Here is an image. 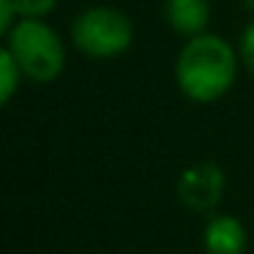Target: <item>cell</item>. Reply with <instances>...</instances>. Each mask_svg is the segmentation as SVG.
<instances>
[{
    "instance_id": "obj_1",
    "label": "cell",
    "mask_w": 254,
    "mask_h": 254,
    "mask_svg": "<svg viewBox=\"0 0 254 254\" xmlns=\"http://www.w3.org/2000/svg\"><path fill=\"white\" fill-rule=\"evenodd\" d=\"M241 52L224 36L205 33L186 39L175 58V82L194 104H213L232 90L241 71Z\"/></svg>"
},
{
    "instance_id": "obj_2",
    "label": "cell",
    "mask_w": 254,
    "mask_h": 254,
    "mask_svg": "<svg viewBox=\"0 0 254 254\" xmlns=\"http://www.w3.org/2000/svg\"><path fill=\"white\" fill-rule=\"evenodd\" d=\"M6 50L30 82H55L66 71V41L47 19H19L6 33Z\"/></svg>"
},
{
    "instance_id": "obj_3",
    "label": "cell",
    "mask_w": 254,
    "mask_h": 254,
    "mask_svg": "<svg viewBox=\"0 0 254 254\" xmlns=\"http://www.w3.org/2000/svg\"><path fill=\"white\" fill-rule=\"evenodd\" d=\"M71 44L93 61H112L131 50L134 22L115 6H88L71 22Z\"/></svg>"
},
{
    "instance_id": "obj_4",
    "label": "cell",
    "mask_w": 254,
    "mask_h": 254,
    "mask_svg": "<svg viewBox=\"0 0 254 254\" xmlns=\"http://www.w3.org/2000/svg\"><path fill=\"white\" fill-rule=\"evenodd\" d=\"M227 191V175L216 161L199 159L183 167L175 181V197L191 213H216Z\"/></svg>"
},
{
    "instance_id": "obj_5",
    "label": "cell",
    "mask_w": 254,
    "mask_h": 254,
    "mask_svg": "<svg viewBox=\"0 0 254 254\" xmlns=\"http://www.w3.org/2000/svg\"><path fill=\"white\" fill-rule=\"evenodd\" d=\"M205 254H243L249 246V232L238 216L210 213L202 227Z\"/></svg>"
},
{
    "instance_id": "obj_6",
    "label": "cell",
    "mask_w": 254,
    "mask_h": 254,
    "mask_svg": "<svg viewBox=\"0 0 254 254\" xmlns=\"http://www.w3.org/2000/svg\"><path fill=\"white\" fill-rule=\"evenodd\" d=\"M164 19L172 33L191 39L208 30L210 3L208 0H164Z\"/></svg>"
},
{
    "instance_id": "obj_7",
    "label": "cell",
    "mask_w": 254,
    "mask_h": 254,
    "mask_svg": "<svg viewBox=\"0 0 254 254\" xmlns=\"http://www.w3.org/2000/svg\"><path fill=\"white\" fill-rule=\"evenodd\" d=\"M22 79H25L22 66L17 63V58H14L11 52L3 47V52H0V101H3V104H11V99L17 96Z\"/></svg>"
},
{
    "instance_id": "obj_8",
    "label": "cell",
    "mask_w": 254,
    "mask_h": 254,
    "mask_svg": "<svg viewBox=\"0 0 254 254\" xmlns=\"http://www.w3.org/2000/svg\"><path fill=\"white\" fill-rule=\"evenodd\" d=\"M19 19H47L58 8V0H14Z\"/></svg>"
},
{
    "instance_id": "obj_9",
    "label": "cell",
    "mask_w": 254,
    "mask_h": 254,
    "mask_svg": "<svg viewBox=\"0 0 254 254\" xmlns=\"http://www.w3.org/2000/svg\"><path fill=\"white\" fill-rule=\"evenodd\" d=\"M238 52H241V63L249 74L254 77V19L243 28L241 41H238Z\"/></svg>"
},
{
    "instance_id": "obj_10",
    "label": "cell",
    "mask_w": 254,
    "mask_h": 254,
    "mask_svg": "<svg viewBox=\"0 0 254 254\" xmlns=\"http://www.w3.org/2000/svg\"><path fill=\"white\" fill-rule=\"evenodd\" d=\"M17 22H19V11L14 6V0H0V33L6 36Z\"/></svg>"
},
{
    "instance_id": "obj_11",
    "label": "cell",
    "mask_w": 254,
    "mask_h": 254,
    "mask_svg": "<svg viewBox=\"0 0 254 254\" xmlns=\"http://www.w3.org/2000/svg\"><path fill=\"white\" fill-rule=\"evenodd\" d=\"M243 3H246V8H249V11H254V0H243Z\"/></svg>"
}]
</instances>
